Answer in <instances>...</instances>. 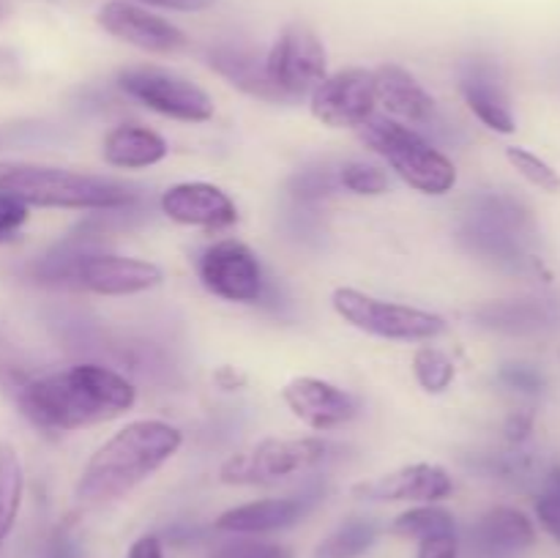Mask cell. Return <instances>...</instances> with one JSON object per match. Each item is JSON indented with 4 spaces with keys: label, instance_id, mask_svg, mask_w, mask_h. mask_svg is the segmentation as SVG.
Wrapping results in <instances>:
<instances>
[{
    "label": "cell",
    "instance_id": "cell-1",
    "mask_svg": "<svg viewBox=\"0 0 560 558\" xmlns=\"http://www.w3.org/2000/svg\"><path fill=\"white\" fill-rule=\"evenodd\" d=\"M14 397L33 427L44 432H69L126 414L135 405L137 392L109 367L74 364L31 377Z\"/></svg>",
    "mask_w": 560,
    "mask_h": 558
},
{
    "label": "cell",
    "instance_id": "cell-2",
    "mask_svg": "<svg viewBox=\"0 0 560 558\" xmlns=\"http://www.w3.org/2000/svg\"><path fill=\"white\" fill-rule=\"evenodd\" d=\"M180 443H184V435L178 427L167 421H131L88 460L77 481V501L109 503L126 496L140 481L156 474L178 452Z\"/></svg>",
    "mask_w": 560,
    "mask_h": 558
},
{
    "label": "cell",
    "instance_id": "cell-3",
    "mask_svg": "<svg viewBox=\"0 0 560 558\" xmlns=\"http://www.w3.org/2000/svg\"><path fill=\"white\" fill-rule=\"evenodd\" d=\"M0 191H9L25 206L77 211H118L137 197L120 181L42 164H0Z\"/></svg>",
    "mask_w": 560,
    "mask_h": 558
},
{
    "label": "cell",
    "instance_id": "cell-4",
    "mask_svg": "<svg viewBox=\"0 0 560 558\" xmlns=\"http://www.w3.org/2000/svg\"><path fill=\"white\" fill-rule=\"evenodd\" d=\"M361 140L381 153L394 173L419 189L421 195H446L457 184V167L448 156H443L438 148H432L419 131L399 124L392 118H375L372 115L366 124L359 126Z\"/></svg>",
    "mask_w": 560,
    "mask_h": 558
},
{
    "label": "cell",
    "instance_id": "cell-5",
    "mask_svg": "<svg viewBox=\"0 0 560 558\" xmlns=\"http://www.w3.org/2000/svg\"><path fill=\"white\" fill-rule=\"evenodd\" d=\"M331 301L342 321H348L359 332L375 334L383 339L424 342V339H435L446 332V321L435 312L394 304V301L375 299V295H366L353 288H337Z\"/></svg>",
    "mask_w": 560,
    "mask_h": 558
},
{
    "label": "cell",
    "instance_id": "cell-6",
    "mask_svg": "<svg viewBox=\"0 0 560 558\" xmlns=\"http://www.w3.org/2000/svg\"><path fill=\"white\" fill-rule=\"evenodd\" d=\"M328 443L320 438H266L244 452L233 454L219 468L224 485H277L293 474L320 465Z\"/></svg>",
    "mask_w": 560,
    "mask_h": 558
},
{
    "label": "cell",
    "instance_id": "cell-7",
    "mask_svg": "<svg viewBox=\"0 0 560 558\" xmlns=\"http://www.w3.org/2000/svg\"><path fill=\"white\" fill-rule=\"evenodd\" d=\"M118 85L126 96L145 104L153 113L167 115V118L202 124L213 115V98L200 85L175 74V71L156 69V66H137V69L120 71Z\"/></svg>",
    "mask_w": 560,
    "mask_h": 558
},
{
    "label": "cell",
    "instance_id": "cell-8",
    "mask_svg": "<svg viewBox=\"0 0 560 558\" xmlns=\"http://www.w3.org/2000/svg\"><path fill=\"white\" fill-rule=\"evenodd\" d=\"M266 74L284 102L306 96L326 80V49L306 25H288L266 55Z\"/></svg>",
    "mask_w": 560,
    "mask_h": 558
},
{
    "label": "cell",
    "instance_id": "cell-9",
    "mask_svg": "<svg viewBox=\"0 0 560 558\" xmlns=\"http://www.w3.org/2000/svg\"><path fill=\"white\" fill-rule=\"evenodd\" d=\"M206 290L235 304H257L266 295V277L255 252L235 239L208 246L197 263Z\"/></svg>",
    "mask_w": 560,
    "mask_h": 558
},
{
    "label": "cell",
    "instance_id": "cell-10",
    "mask_svg": "<svg viewBox=\"0 0 560 558\" xmlns=\"http://www.w3.org/2000/svg\"><path fill=\"white\" fill-rule=\"evenodd\" d=\"M312 115L331 129H359L375 115V77L366 69H345L312 91Z\"/></svg>",
    "mask_w": 560,
    "mask_h": 558
},
{
    "label": "cell",
    "instance_id": "cell-11",
    "mask_svg": "<svg viewBox=\"0 0 560 558\" xmlns=\"http://www.w3.org/2000/svg\"><path fill=\"white\" fill-rule=\"evenodd\" d=\"M162 279L164 274L156 263L93 249L82 252L74 268V284L98 295L142 293L162 284Z\"/></svg>",
    "mask_w": 560,
    "mask_h": 558
},
{
    "label": "cell",
    "instance_id": "cell-12",
    "mask_svg": "<svg viewBox=\"0 0 560 558\" xmlns=\"http://www.w3.org/2000/svg\"><path fill=\"white\" fill-rule=\"evenodd\" d=\"M98 25L109 36L140 47L145 53H178L186 47V33L164 16L151 14L148 9L131 5L126 0H113L98 9Z\"/></svg>",
    "mask_w": 560,
    "mask_h": 558
},
{
    "label": "cell",
    "instance_id": "cell-13",
    "mask_svg": "<svg viewBox=\"0 0 560 558\" xmlns=\"http://www.w3.org/2000/svg\"><path fill=\"white\" fill-rule=\"evenodd\" d=\"M282 399L295 419L312 430H337L359 414V403L350 392L323 381V377H293L282 388Z\"/></svg>",
    "mask_w": 560,
    "mask_h": 558
},
{
    "label": "cell",
    "instance_id": "cell-14",
    "mask_svg": "<svg viewBox=\"0 0 560 558\" xmlns=\"http://www.w3.org/2000/svg\"><path fill=\"white\" fill-rule=\"evenodd\" d=\"M454 481L446 468L435 463H413L405 468L383 474L377 479L359 481L353 487V496L359 501H421L435 503L452 496Z\"/></svg>",
    "mask_w": 560,
    "mask_h": 558
},
{
    "label": "cell",
    "instance_id": "cell-15",
    "mask_svg": "<svg viewBox=\"0 0 560 558\" xmlns=\"http://www.w3.org/2000/svg\"><path fill=\"white\" fill-rule=\"evenodd\" d=\"M162 211L173 222L208 230L230 228L238 219V208L230 200L228 191L206 184V181H186V184L170 186L162 195Z\"/></svg>",
    "mask_w": 560,
    "mask_h": 558
},
{
    "label": "cell",
    "instance_id": "cell-16",
    "mask_svg": "<svg viewBox=\"0 0 560 558\" xmlns=\"http://www.w3.org/2000/svg\"><path fill=\"white\" fill-rule=\"evenodd\" d=\"M459 239H463V244L474 255H479L481 260H490L492 266L503 268V271L525 274L539 266L536 257L530 255L528 239L512 233L503 224L490 222L485 217H476V213H468L463 230H459Z\"/></svg>",
    "mask_w": 560,
    "mask_h": 558
},
{
    "label": "cell",
    "instance_id": "cell-17",
    "mask_svg": "<svg viewBox=\"0 0 560 558\" xmlns=\"http://www.w3.org/2000/svg\"><path fill=\"white\" fill-rule=\"evenodd\" d=\"M317 496L304 492V496H284V498H262V501L241 503V507L228 509L217 518L219 531H230V534H271V531L290 528L299 523Z\"/></svg>",
    "mask_w": 560,
    "mask_h": 558
},
{
    "label": "cell",
    "instance_id": "cell-18",
    "mask_svg": "<svg viewBox=\"0 0 560 558\" xmlns=\"http://www.w3.org/2000/svg\"><path fill=\"white\" fill-rule=\"evenodd\" d=\"M459 91H463L465 102L474 109L476 118L490 126L492 131L512 135L517 129L512 107H509L506 88H503L495 63H490V60H468L463 66V74H459Z\"/></svg>",
    "mask_w": 560,
    "mask_h": 558
},
{
    "label": "cell",
    "instance_id": "cell-19",
    "mask_svg": "<svg viewBox=\"0 0 560 558\" xmlns=\"http://www.w3.org/2000/svg\"><path fill=\"white\" fill-rule=\"evenodd\" d=\"M372 77H375L377 104H383L394 118L419 126L435 120V98L424 91V85L408 69L397 63H383L372 71Z\"/></svg>",
    "mask_w": 560,
    "mask_h": 558
},
{
    "label": "cell",
    "instance_id": "cell-20",
    "mask_svg": "<svg viewBox=\"0 0 560 558\" xmlns=\"http://www.w3.org/2000/svg\"><path fill=\"white\" fill-rule=\"evenodd\" d=\"M208 63L211 69H217L230 85L241 88L244 93L257 98H266V102H284L282 93L271 85L266 74V58L255 53L249 47H241V44H217V47L208 53Z\"/></svg>",
    "mask_w": 560,
    "mask_h": 558
},
{
    "label": "cell",
    "instance_id": "cell-21",
    "mask_svg": "<svg viewBox=\"0 0 560 558\" xmlns=\"http://www.w3.org/2000/svg\"><path fill=\"white\" fill-rule=\"evenodd\" d=\"M476 321L492 332L503 334H539L558 323L556 304L545 299H512L490 301L476 310Z\"/></svg>",
    "mask_w": 560,
    "mask_h": 558
},
{
    "label": "cell",
    "instance_id": "cell-22",
    "mask_svg": "<svg viewBox=\"0 0 560 558\" xmlns=\"http://www.w3.org/2000/svg\"><path fill=\"white\" fill-rule=\"evenodd\" d=\"M104 162L113 167L124 170H140L159 164L170 153L167 140L156 135L153 129L140 124H124L115 126L107 137H104Z\"/></svg>",
    "mask_w": 560,
    "mask_h": 558
},
{
    "label": "cell",
    "instance_id": "cell-23",
    "mask_svg": "<svg viewBox=\"0 0 560 558\" xmlns=\"http://www.w3.org/2000/svg\"><path fill=\"white\" fill-rule=\"evenodd\" d=\"M474 539L487 553H520L534 545L536 531L525 512L514 507H495L474 525Z\"/></svg>",
    "mask_w": 560,
    "mask_h": 558
},
{
    "label": "cell",
    "instance_id": "cell-24",
    "mask_svg": "<svg viewBox=\"0 0 560 558\" xmlns=\"http://www.w3.org/2000/svg\"><path fill=\"white\" fill-rule=\"evenodd\" d=\"M377 539L375 520L350 518L315 547L312 558H361Z\"/></svg>",
    "mask_w": 560,
    "mask_h": 558
},
{
    "label": "cell",
    "instance_id": "cell-25",
    "mask_svg": "<svg viewBox=\"0 0 560 558\" xmlns=\"http://www.w3.org/2000/svg\"><path fill=\"white\" fill-rule=\"evenodd\" d=\"M22 503V463L9 443H0V545L11 534Z\"/></svg>",
    "mask_w": 560,
    "mask_h": 558
},
{
    "label": "cell",
    "instance_id": "cell-26",
    "mask_svg": "<svg viewBox=\"0 0 560 558\" xmlns=\"http://www.w3.org/2000/svg\"><path fill=\"white\" fill-rule=\"evenodd\" d=\"M392 531L405 539H430V536L441 534H457V523H454V514L446 512L443 507L435 503H424V507L408 509V512L399 514L392 523Z\"/></svg>",
    "mask_w": 560,
    "mask_h": 558
},
{
    "label": "cell",
    "instance_id": "cell-27",
    "mask_svg": "<svg viewBox=\"0 0 560 558\" xmlns=\"http://www.w3.org/2000/svg\"><path fill=\"white\" fill-rule=\"evenodd\" d=\"M413 372L416 381L421 383V388L430 394H441L452 386L454 375H457V367L448 359L443 350L424 345V348L416 350L413 356Z\"/></svg>",
    "mask_w": 560,
    "mask_h": 558
},
{
    "label": "cell",
    "instance_id": "cell-28",
    "mask_svg": "<svg viewBox=\"0 0 560 558\" xmlns=\"http://www.w3.org/2000/svg\"><path fill=\"white\" fill-rule=\"evenodd\" d=\"M506 159L525 181H530L534 186H539L541 191H550V195H558L560 191V173L552 164H547L545 159L536 156L528 148L512 146L506 148Z\"/></svg>",
    "mask_w": 560,
    "mask_h": 558
},
{
    "label": "cell",
    "instance_id": "cell-29",
    "mask_svg": "<svg viewBox=\"0 0 560 558\" xmlns=\"http://www.w3.org/2000/svg\"><path fill=\"white\" fill-rule=\"evenodd\" d=\"M339 186L361 197H375L388 189L386 170L366 162H348L339 167Z\"/></svg>",
    "mask_w": 560,
    "mask_h": 558
},
{
    "label": "cell",
    "instance_id": "cell-30",
    "mask_svg": "<svg viewBox=\"0 0 560 558\" xmlns=\"http://www.w3.org/2000/svg\"><path fill=\"white\" fill-rule=\"evenodd\" d=\"M337 186H339V175H331L328 170H306V173L295 175L290 189H293V195L299 197L301 202H315L320 200V197L331 195Z\"/></svg>",
    "mask_w": 560,
    "mask_h": 558
},
{
    "label": "cell",
    "instance_id": "cell-31",
    "mask_svg": "<svg viewBox=\"0 0 560 558\" xmlns=\"http://www.w3.org/2000/svg\"><path fill=\"white\" fill-rule=\"evenodd\" d=\"M211 558H293L282 545L260 539H235L228 545L217 547Z\"/></svg>",
    "mask_w": 560,
    "mask_h": 558
},
{
    "label": "cell",
    "instance_id": "cell-32",
    "mask_svg": "<svg viewBox=\"0 0 560 558\" xmlns=\"http://www.w3.org/2000/svg\"><path fill=\"white\" fill-rule=\"evenodd\" d=\"M498 377H501L503 386L523 394H539L541 388H545V375H541L536 367L520 364V361H509V364H503L501 372H498Z\"/></svg>",
    "mask_w": 560,
    "mask_h": 558
},
{
    "label": "cell",
    "instance_id": "cell-33",
    "mask_svg": "<svg viewBox=\"0 0 560 558\" xmlns=\"http://www.w3.org/2000/svg\"><path fill=\"white\" fill-rule=\"evenodd\" d=\"M0 381H3L5 386H11V392L14 394L20 392L27 381H31L25 364H22L20 350H16L9 339H5L3 332H0Z\"/></svg>",
    "mask_w": 560,
    "mask_h": 558
},
{
    "label": "cell",
    "instance_id": "cell-34",
    "mask_svg": "<svg viewBox=\"0 0 560 558\" xmlns=\"http://www.w3.org/2000/svg\"><path fill=\"white\" fill-rule=\"evenodd\" d=\"M27 222V206L9 191H0V241L11 239Z\"/></svg>",
    "mask_w": 560,
    "mask_h": 558
},
{
    "label": "cell",
    "instance_id": "cell-35",
    "mask_svg": "<svg viewBox=\"0 0 560 558\" xmlns=\"http://www.w3.org/2000/svg\"><path fill=\"white\" fill-rule=\"evenodd\" d=\"M536 518H539L541 528L560 542V492L541 490L539 501H536Z\"/></svg>",
    "mask_w": 560,
    "mask_h": 558
},
{
    "label": "cell",
    "instance_id": "cell-36",
    "mask_svg": "<svg viewBox=\"0 0 560 558\" xmlns=\"http://www.w3.org/2000/svg\"><path fill=\"white\" fill-rule=\"evenodd\" d=\"M419 558H459L457 534L430 536L419 542Z\"/></svg>",
    "mask_w": 560,
    "mask_h": 558
},
{
    "label": "cell",
    "instance_id": "cell-37",
    "mask_svg": "<svg viewBox=\"0 0 560 558\" xmlns=\"http://www.w3.org/2000/svg\"><path fill=\"white\" fill-rule=\"evenodd\" d=\"M137 3L159 5V9H170V11H206L211 9L217 0H137Z\"/></svg>",
    "mask_w": 560,
    "mask_h": 558
},
{
    "label": "cell",
    "instance_id": "cell-38",
    "mask_svg": "<svg viewBox=\"0 0 560 558\" xmlns=\"http://www.w3.org/2000/svg\"><path fill=\"white\" fill-rule=\"evenodd\" d=\"M126 558H164L162 542H159V536L151 534L140 536V539L129 547V556Z\"/></svg>",
    "mask_w": 560,
    "mask_h": 558
},
{
    "label": "cell",
    "instance_id": "cell-39",
    "mask_svg": "<svg viewBox=\"0 0 560 558\" xmlns=\"http://www.w3.org/2000/svg\"><path fill=\"white\" fill-rule=\"evenodd\" d=\"M47 558H82V553H80V545H77L71 536L58 534L52 539V545H49Z\"/></svg>",
    "mask_w": 560,
    "mask_h": 558
},
{
    "label": "cell",
    "instance_id": "cell-40",
    "mask_svg": "<svg viewBox=\"0 0 560 558\" xmlns=\"http://www.w3.org/2000/svg\"><path fill=\"white\" fill-rule=\"evenodd\" d=\"M530 427H534V419H530L528 414H514L512 419H509V425H506L509 441H514V443L525 441V438H528V432H530Z\"/></svg>",
    "mask_w": 560,
    "mask_h": 558
}]
</instances>
